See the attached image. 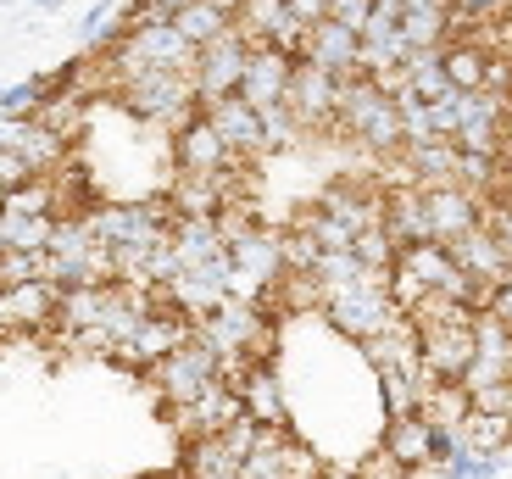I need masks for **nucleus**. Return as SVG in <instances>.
<instances>
[{
	"label": "nucleus",
	"instance_id": "obj_1",
	"mask_svg": "<svg viewBox=\"0 0 512 479\" xmlns=\"http://www.w3.org/2000/svg\"><path fill=\"white\" fill-rule=\"evenodd\" d=\"M117 106H123L134 123H156V129H179L190 112H201V95H195V78L179 67H151V73H134L117 84Z\"/></svg>",
	"mask_w": 512,
	"mask_h": 479
},
{
	"label": "nucleus",
	"instance_id": "obj_2",
	"mask_svg": "<svg viewBox=\"0 0 512 479\" xmlns=\"http://www.w3.org/2000/svg\"><path fill=\"white\" fill-rule=\"evenodd\" d=\"M323 324H329L340 340H357V346L379 340L384 329H396L401 307H396V296H390V273H368V279H357V285L334 290V296L323 301Z\"/></svg>",
	"mask_w": 512,
	"mask_h": 479
},
{
	"label": "nucleus",
	"instance_id": "obj_3",
	"mask_svg": "<svg viewBox=\"0 0 512 479\" xmlns=\"http://www.w3.org/2000/svg\"><path fill=\"white\" fill-rule=\"evenodd\" d=\"M51 285L56 290H78V285H117V257L95 240L90 218L73 212V218L56 223L51 234Z\"/></svg>",
	"mask_w": 512,
	"mask_h": 479
},
{
	"label": "nucleus",
	"instance_id": "obj_4",
	"mask_svg": "<svg viewBox=\"0 0 512 479\" xmlns=\"http://www.w3.org/2000/svg\"><path fill=\"white\" fill-rule=\"evenodd\" d=\"M145 379H151V390L162 396V407L173 413V407H184V402H195V396H206L212 385H223L229 374H223V357H218V351L206 346V340L190 335L179 351H173V357H167V363H156Z\"/></svg>",
	"mask_w": 512,
	"mask_h": 479
},
{
	"label": "nucleus",
	"instance_id": "obj_5",
	"mask_svg": "<svg viewBox=\"0 0 512 479\" xmlns=\"http://www.w3.org/2000/svg\"><path fill=\"white\" fill-rule=\"evenodd\" d=\"M190 335H195V324L184 318V312H173V307L162 301V307H156V312H145L140 324H134L123 340H117L106 363L134 368V374H151V368H156V363H167V357H173V351H179Z\"/></svg>",
	"mask_w": 512,
	"mask_h": 479
},
{
	"label": "nucleus",
	"instance_id": "obj_6",
	"mask_svg": "<svg viewBox=\"0 0 512 479\" xmlns=\"http://www.w3.org/2000/svg\"><path fill=\"white\" fill-rule=\"evenodd\" d=\"M251 39L234 28V34H223V39H212L206 51H195V67H190V78H195V95H201V106H218V101H229V95H240V84H245V67H251Z\"/></svg>",
	"mask_w": 512,
	"mask_h": 479
},
{
	"label": "nucleus",
	"instance_id": "obj_7",
	"mask_svg": "<svg viewBox=\"0 0 512 479\" xmlns=\"http://www.w3.org/2000/svg\"><path fill=\"white\" fill-rule=\"evenodd\" d=\"M167 151H173V173H195V179H223V173H234V151L212 129L206 106L190 112L179 129L167 134Z\"/></svg>",
	"mask_w": 512,
	"mask_h": 479
},
{
	"label": "nucleus",
	"instance_id": "obj_8",
	"mask_svg": "<svg viewBox=\"0 0 512 479\" xmlns=\"http://www.w3.org/2000/svg\"><path fill=\"white\" fill-rule=\"evenodd\" d=\"M507 117H512V95L496 90H474L457 95V151H479V156H507Z\"/></svg>",
	"mask_w": 512,
	"mask_h": 479
},
{
	"label": "nucleus",
	"instance_id": "obj_9",
	"mask_svg": "<svg viewBox=\"0 0 512 479\" xmlns=\"http://www.w3.org/2000/svg\"><path fill=\"white\" fill-rule=\"evenodd\" d=\"M229 262H234V296H245V290H251V301L268 296V290L284 279V234H273V229L256 223L245 240L229 246Z\"/></svg>",
	"mask_w": 512,
	"mask_h": 479
},
{
	"label": "nucleus",
	"instance_id": "obj_10",
	"mask_svg": "<svg viewBox=\"0 0 512 479\" xmlns=\"http://www.w3.org/2000/svg\"><path fill=\"white\" fill-rule=\"evenodd\" d=\"M173 429H179V441L190 446V441H212V435H223L229 424H240L245 418V396H240V385H212L206 396H195V402H184V407H173Z\"/></svg>",
	"mask_w": 512,
	"mask_h": 479
},
{
	"label": "nucleus",
	"instance_id": "obj_11",
	"mask_svg": "<svg viewBox=\"0 0 512 479\" xmlns=\"http://www.w3.org/2000/svg\"><path fill=\"white\" fill-rule=\"evenodd\" d=\"M451 257H457V268L479 285L485 301H490V290H501L512 279V251L501 246V234L490 229V223H479L474 234H462L457 246H451Z\"/></svg>",
	"mask_w": 512,
	"mask_h": 479
},
{
	"label": "nucleus",
	"instance_id": "obj_12",
	"mask_svg": "<svg viewBox=\"0 0 512 479\" xmlns=\"http://www.w3.org/2000/svg\"><path fill=\"white\" fill-rule=\"evenodd\" d=\"M423 207H429V229H435L440 246H457L462 234H474L485 223V195L462 190V184H435L423 190Z\"/></svg>",
	"mask_w": 512,
	"mask_h": 479
},
{
	"label": "nucleus",
	"instance_id": "obj_13",
	"mask_svg": "<svg viewBox=\"0 0 512 479\" xmlns=\"http://www.w3.org/2000/svg\"><path fill=\"white\" fill-rule=\"evenodd\" d=\"M290 112L301 117V129H334V112H340V78L323 73V67H312V62H295Z\"/></svg>",
	"mask_w": 512,
	"mask_h": 479
},
{
	"label": "nucleus",
	"instance_id": "obj_14",
	"mask_svg": "<svg viewBox=\"0 0 512 479\" xmlns=\"http://www.w3.org/2000/svg\"><path fill=\"white\" fill-rule=\"evenodd\" d=\"M290 78H295V56H284L279 45H256L240 95L256 112H273V106H290Z\"/></svg>",
	"mask_w": 512,
	"mask_h": 479
},
{
	"label": "nucleus",
	"instance_id": "obj_15",
	"mask_svg": "<svg viewBox=\"0 0 512 479\" xmlns=\"http://www.w3.org/2000/svg\"><path fill=\"white\" fill-rule=\"evenodd\" d=\"M379 452L401 468V474H418V468H435V424L423 413L412 418H384Z\"/></svg>",
	"mask_w": 512,
	"mask_h": 479
},
{
	"label": "nucleus",
	"instance_id": "obj_16",
	"mask_svg": "<svg viewBox=\"0 0 512 479\" xmlns=\"http://www.w3.org/2000/svg\"><path fill=\"white\" fill-rule=\"evenodd\" d=\"M301 62L323 67V73H334L346 84V78L362 73V34H351V28H340V23H318L307 34V45H301Z\"/></svg>",
	"mask_w": 512,
	"mask_h": 479
},
{
	"label": "nucleus",
	"instance_id": "obj_17",
	"mask_svg": "<svg viewBox=\"0 0 512 479\" xmlns=\"http://www.w3.org/2000/svg\"><path fill=\"white\" fill-rule=\"evenodd\" d=\"M206 117H212V129L223 134V145L234 151V162H240V156H268V140H262V112H256L245 95H229V101L206 106Z\"/></svg>",
	"mask_w": 512,
	"mask_h": 479
},
{
	"label": "nucleus",
	"instance_id": "obj_18",
	"mask_svg": "<svg viewBox=\"0 0 512 479\" xmlns=\"http://www.w3.org/2000/svg\"><path fill=\"white\" fill-rule=\"evenodd\" d=\"M507 379H512V329H501L490 312H479V351H474V368H468L462 390L507 385Z\"/></svg>",
	"mask_w": 512,
	"mask_h": 479
},
{
	"label": "nucleus",
	"instance_id": "obj_19",
	"mask_svg": "<svg viewBox=\"0 0 512 479\" xmlns=\"http://www.w3.org/2000/svg\"><path fill=\"white\" fill-rule=\"evenodd\" d=\"M384 229L396 240L401 251L407 246H429L435 229H429V207H423V190L418 184H396V190H384Z\"/></svg>",
	"mask_w": 512,
	"mask_h": 479
},
{
	"label": "nucleus",
	"instance_id": "obj_20",
	"mask_svg": "<svg viewBox=\"0 0 512 479\" xmlns=\"http://www.w3.org/2000/svg\"><path fill=\"white\" fill-rule=\"evenodd\" d=\"M451 28H457L451 0H407V12H401V34H407L412 51H446Z\"/></svg>",
	"mask_w": 512,
	"mask_h": 479
},
{
	"label": "nucleus",
	"instance_id": "obj_21",
	"mask_svg": "<svg viewBox=\"0 0 512 479\" xmlns=\"http://www.w3.org/2000/svg\"><path fill=\"white\" fill-rule=\"evenodd\" d=\"M401 162H407V184L435 190V184H457L462 151H457V140H423V145H407Z\"/></svg>",
	"mask_w": 512,
	"mask_h": 479
},
{
	"label": "nucleus",
	"instance_id": "obj_22",
	"mask_svg": "<svg viewBox=\"0 0 512 479\" xmlns=\"http://www.w3.org/2000/svg\"><path fill=\"white\" fill-rule=\"evenodd\" d=\"M173 251H179L184 268H206V262L229 257L223 223L218 218H173Z\"/></svg>",
	"mask_w": 512,
	"mask_h": 479
},
{
	"label": "nucleus",
	"instance_id": "obj_23",
	"mask_svg": "<svg viewBox=\"0 0 512 479\" xmlns=\"http://www.w3.org/2000/svg\"><path fill=\"white\" fill-rule=\"evenodd\" d=\"M106 307H112V285H78V290H62V307H56V324L73 335H106Z\"/></svg>",
	"mask_w": 512,
	"mask_h": 479
},
{
	"label": "nucleus",
	"instance_id": "obj_24",
	"mask_svg": "<svg viewBox=\"0 0 512 479\" xmlns=\"http://www.w3.org/2000/svg\"><path fill=\"white\" fill-rule=\"evenodd\" d=\"M0 296H6V318H12V335L56 324V307H62V290H56L51 279H34V285H23V290H0Z\"/></svg>",
	"mask_w": 512,
	"mask_h": 479
},
{
	"label": "nucleus",
	"instance_id": "obj_25",
	"mask_svg": "<svg viewBox=\"0 0 512 479\" xmlns=\"http://www.w3.org/2000/svg\"><path fill=\"white\" fill-rule=\"evenodd\" d=\"M179 479H245V457L234 452L223 435L212 441H190L179 457Z\"/></svg>",
	"mask_w": 512,
	"mask_h": 479
},
{
	"label": "nucleus",
	"instance_id": "obj_26",
	"mask_svg": "<svg viewBox=\"0 0 512 479\" xmlns=\"http://www.w3.org/2000/svg\"><path fill=\"white\" fill-rule=\"evenodd\" d=\"M240 396H245V413L256 418V424L268 429H284V418H290V402H284V385L273 379V368H251V374L240 379Z\"/></svg>",
	"mask_w": 512,
	"mask_h": 479
},
{
	"label": "nucleus",
	"instance_id": "obj_27",
	"mask_svg": "<svg viewBox=\"0 0 512 479\" xmlns=\"http://www.w3.org/2000/svg\"><path fill=\"white\" fill-rule=\"evenodd\" d=\"M490 56H496V51H485L479 39H451V45H446V73H451V90H457V95L485 90V78H490Z\"/></svg>",
	"mask_w": 512,
	"mask_h": 479
},
{
	"label": "nucleus",
	"instance_id": "obj_28",
	"mask_svg": "<svg viewBox=\"0 0 512 479\" xmlns=\"http://www.w3.org/2000/svg\"><path fill=\"white\" fill-rule=\"evenodd\" d=\"M418 413L429 418L435 429H462L468 418H474V396H468L462 385H435V379H429V385H423V407H418Z\"/></svg>",
	"mask_w": 512,
	"mask_h": 479
},
{
	"label": "nucleus",
	"instance_id": "obj_29",
	"mask_svg": "<svg viewBox=\"0 0 512 479\" xmlns=\"http://www.w3.org/2000/svg\"><path fill=\"white\" fill-rule=\"evenodd\" d=\"M173 23H179V34L190 39L195 51H206V45H212V39H223V34H234V17L229 12H218V6H212V0H190V6H184L179 17H173Z\"/></svg>",
	"mask_w": 512,
	"mask_h": 479
},
{
	"label": "nucleus",
	"instance_id": "obj_30",
	"mask_svg": "<svg viewBox=\"0 0 512 479\" xmlns=\"http://www.w3.org/2000/svg\"><path fill=\"white\" fill-rule=\"evenodd\" d=\"M407 90L418 95V101H446V95H451L446 51H412V62H407Z\"/></svg>",
	"mask_w": 512,
	"mask_h": 479
},
{
	"label": "nucleus",
	"instance_id": "obj_31",
	"mask_svg": "<svg viewBox=\"0 0 512 479\" xmlns=\"http://www.w3.org/2000/svg\"><path fill=\"white\" fill-rule=\"evenodd\" d=\"M462 441L474 446V452H485V457H507V446H512V418L474 413L468 424H462Z\"/></svg>",
	"mask_w": 512,
	"mask_h": 479
},
{
	"label": "nucleus",
	"instance_id": "obj_32",
	"mask_svg": "<svg viewBox=\"0 0 512 479\" xmlns=\"http://www.w3.org/2000/svg\"><path fill=\"white\" fill-rule=\"evenodd\" d=\"M323 262V240L307 229V218H295L284 229V273H318Z\"/></svg>",
	"mask_w": 512,
	"mask_h": 479
},
{
	"label": "nucleus",
	"instance_id": "obj_33",
	"mask_svg": "<svg viewBox=\"0 0 512 479\" xmlns=\"http://www.w3.org/2000/svg\"><path fill=\"white\" fill-rule=\"evenodd\" d=\"M34 279H51V257L45 251H6L0 257V290H23Z\"/></svg>",
	"mask_w": 512,
	"mask_h": 479
},
{
	"label": "nucleus",
	"instance_id": "obj_34",
	"mask_svg": "<svg viewBox=\"0 0 512 479\" xmlns=\"http://www.w3.org/2000/svg\"><path fill=\"white\" fill-rule=\"evenodd\" d=\"M262 140H268V156H273V151H290V145L301 140V117H295L290 106H273V112H262Z\"/></svg>",
	"mask_w": 512,
	"mask_h": 479
},
{
	"label": "nucleus",
	"instance_id": "obj_35",
	"mask_svg": "<svg viewBox=\"0 0 512 479\" xmlns=\"http://www.w3.org/2000/svg\"><path fill=\"white\" fill-rule=\"evenodd\" d=\"M34 184V168H28L17 151H0V201H12L17 190H28Z\"/></svg>",
	"mask_w": 512,
	"mask_h": 479
},
{
	"label": "nucleus",
	"instance_id": "obj_36",
	"mask_svg": "<svg viewBox=\"0 0 512 479\" xmlns=\"http://www.w3.org/2000/svg\"><path fill=\"white\" fill-rule=\"evenodd\" d=\"M373 17V0H329V23L351 28V34H362Z\"/></svg>",
	"mask_w": 512,
	"mask_h": 479
},
{
	"label": "nucleus",
	"instance_id": "obj_37",
	"mask_svg": "<svg viewBox=\"0 0 512 479\" xmlns=\"http://www.w3.org/2000/svg\"><path fill=\"white\" fill-rule=\"evenodd\" d=\"M190 0H128L123 6V23H145V17H179Z\"/></svg>",
	"mask_w": 512,
	"mask_h": 479
},
{
	"label": "nucleus",
	"instance_id": "obj_38",
	"mask_svg": "<svg viewBox=\"0 0 512 479\" xmlns=\"http://www.w3.org/2000/svg\"><path fill=\"white\" fill-rule=\"evenodd\" d=\"M485 223L501 234V246L512 251V195H490V201H485Z\"/></svg>",
	"mask_w": 512,
	"mask_h": 479
},
{
	"label": "nucleus",
	"instance_id": "obj_39",
	"mask_svg": "<svg viewBox=\"0 0 512 479\" xmlns=\"http://www.w3.org/2000/svg\"><path fill=\"white\" fill-rule=\"evenodd\" d=\"M351 479H412V474H401V468L390 463V457H384V452H373V457H368V463H362V468H357V474H351Z\"/></svg>",
	"mask_w": 512,
	"mask_h": 479
},
{
	"label": "nucleus",
	"instance_id": "obj_40",
	"mask_svg": "<svg viewBox=\"0 0 512 479\" xmlns=\"http://www.w3.org/2000/svg\"><path fill=\"white\" fill-rule=\"evenodd\" d=\"M485 312H490V318H496L501 329H512V279H507V285H501V290H490Z\"/></svg>",
	"mask_w": 512,
	"mask_h": 479
},
{
	"label": "nucleus",
	"instance_id": "obj_41",
	"mask_svg": "<svg viewBox=\"0 0 512 479\" xmlns=\"http://www.w3.org/2000/svg\"><path fill=\"white\" fill-rule=\"evenodd\" d=\"M112 12H117L112 0H101V6H90V12H84V34H90V39H101V34H106V23H112Z\"/></svg>",
	"mask_w": 512,
	"mask_h": 479
},
{
	"label": "nucleus",
	"instance_id": "obj_42",
	"mask_svg": "<svg viewBox=\"0 0 512 479\" xmlns=\"http://www.w3.org/2000/svg\"><path fill=\"white\" fill-rule=\"evenodd\" d=\"M212 6H218V12H229L234 23H240V6H245V0H212Z\"/></svg>",
	"mask_w": 512,
	"mask_h": 479
},
{
	"label": "nucleus",
	"instance_id": "obj_43",
	"mask_svg": "<svg viewBox=\"0 0 512 479\" xmlns=\"http://www.w3.org/2000/svg\"><path fill=\"white\" fill-rule=\"evenodd\" d=\"M6 251H12V246H6V229H0V257H6Z\"/></svg>",
	"mask_w": 512,
	"mask_h": 479
}]
</instances>
